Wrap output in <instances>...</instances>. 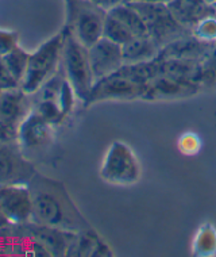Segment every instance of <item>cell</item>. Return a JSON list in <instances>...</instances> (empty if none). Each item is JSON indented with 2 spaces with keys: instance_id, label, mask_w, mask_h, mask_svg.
<instances>
[{
  "instance_id": "cell-1",
  "label": "cell",
  "mask_w": 216,
  "mask_h": 257,
  "mask_svg": "<svg viewBox=\"0 0 216 257\" xmlns=\"http://www.w3.org/2000/svg\"><path fill=\"white\" fill-rule=\"evenodd\" d=\"M29 188L33 199L31 222L73 233L92 227L61 182L37 172L29 183Z\"/></svg>"
},
{
  "instance_id": "cell-2",
  "label": "cell",
  "mask_w": 216,
  "mask_h": 257,
  "mask_svg": "<svg viewBox=\"0 0 216 257\" xmlns=\"http://www.w3.org/2000/svg\"><path fill=\"white\" fill-rule=\"evenodd\" d=\"M64 33L65 38L61 58L62 71L75 91L77 99L84 104L95 84V77L89 62L88 48H85L76 38L69 25L64 27Z\"/></svg>"
},
{
  "instance_id": "cell-3",
  "label": "cell",
  "mask_w": 216,
  "mask_h": 257,
  "mask_svg": "<svg viewBox=\"0 0 216 257\" xmlns=\"http://www.w3.org/2000/svg\"><path fill=\"white\" fill-rule=\"evenodd\" d=\"M65 33H60L38 46L36 52L30 53L29 67L22 81L21 89L27 95H34L42 88V85L50 77H53L61 65L62 48H64Z\"/></svg>"
},
{
  "instance_id": "cell-4",
  "label": "cell",
  "mask_w": 216,
  "mask_h": 257,
  "mask_svg": "<svg viewBox=\"0 0 216 257\" xmlns=\"http://www.w3.org/2000/svg\"><path fill=\"white\" fill-rule=\"evenodd\" d=\"M141 175L139 160L131 148L122 141L112 142L103 159L100 178L112 186H132Z\"/></svg>"
},
{
  "instance_id": "cell-5",
  "label": "cell",
  "mask_w": 216,
  "mask_h": 257,
  "mask_svg": "<svg viewBox=\"0 0 216 257\" xmlns=\"http://www.w3.org/2000/svg\"><path fill=\"white\" fill-rule=\"evenodd\" d=\"M131 5L141 14L149 30V36L161 46V49L173 41L192 34L189 29L177 22L166 3L134 2Z\"/></svg>"
},
{
  "instance_id": "cell-6",
  "label": "cell",
  "mask_w": 216,
  "mask_h": 257,
  "mask_svg": "<svg viewBox=\"0 0 216 257\" xmlns=\"http://www.w3.org/2000/svg\"><path fill=\"white\" fill-rule=\"evenodd\" d=\"M147 88L149 84H139L119 73H114L95 81L84 107H91L107 100H146Z\"/></svg>"
},
{
  "instance_id": "cell-7",
  "label": "cell",
  "mask_w": 216,
  "mask_h": 257,
  "mask_svg": "<svg viewBox=\"0 0 216 257\" xmlns=\"http://www.w3.org/2000/svg\"><path fill=\"white\" fill-rule=\"evenodd\" d=\"M0 214L11 225H25L33 219V199L29 184L0 186Z\"/></svg>"
},
{
  "instance_id": "cell-8",
  "label": "cell",
  "mask_w": 216,
  "mask_h": 257,
  "mask_svg": "<svg viewBox=\"0 0 216 257\" xmlns=\"http://www.w3.org/2000/svg\"><path fill=\"white\" fill-rule=\"evenodd\" d=\"M36 173L18 144L0 142V186L29 184Z\"/></svg>"
},
{
  "instance_id": "cell-9",
  "label": "cell",
  "mask_w": 216,
  "mask_h": 257,
  "mask_svg": "<svg viewBox=\"0 0 216 257\" xmlns=\"http://www.w3.org/2000/svg\"><path fill=\"white\" fill-rule=\"evenodd\" d=\"M54 124L42 118L34 108L21 122L17 142L22 151H37L49 147L54 141Z\"/></svg>"
},
{
  "instance_id": "cell-10",
  "label": "cell",
  "mask_w": 216,
  "mask_h": 257,
  "mask_svg": "<svg viewBox=\"0 0 216 257\" xmlns=\"http://www.w3.org/2000/svg\"><path fill=\"white\" fill-rule=\"evenodd\" d=\"M88 56L95 81L114 75L124 65L122 46L104 37L89 46Z\"/></svg>"
},
{
  "instance_id": "cell-11",
  "label": "cell",
  "mask_w": 216,
  "mask_h": 257,
  "mask_svg": "<svg viewBox=\"0 0 216 257\" xmlns=\"http://www.w3.org/2000/svg\"><path fill=\"white\" fill-rule=\"evenodd\" d=\"M84 3L85 6L77 10L75 23L71 29L76 38L84 45L85 48H89L103 38L107 11L99 9L87 0H84Z\"/></svg>"
},
{
  "instance_id": "cell-12",
  "label": "cell",
  "mask_w": 216,
  "mask_h": 257,
  "mask_svg": "<svg viewBox=\"0 0 216 257\" xmlns=\"http://www.w3.org/2000/svg\"><path fill=\"white\" fill-rule=\"evenodd\" d=\"M201 85L190 80L161 73L149 83L146 100H174L193 96Z\"/></svg>"
},
{
  "instance_id": "cell-13",
  "label": "cell",
  "mask_w": 216,
  "mask_h": 257,
  "mask_svg": "<svg viewBox=\"0 0 216 257\" xmlns=\"http://www.w3.org/2000/svg\"><path fill=\"white\" fill-rule=\"evenodd\" d=\"M27 96L21 88L3 91L0 95V123L14 133L18 132L21 122L31 111Z\"/></svg>"
},
{
  "instance_id": "cell-14",
  "label": "cell",
  "mask_w": 216,
  "mask_h": 257,
  "mask_svg": "<svg viewBox=\"0 0 216 257\" xmlns=\"http://www.w3.org/2000/svg\"><path fill=\"white\" fill-rule=\"evenodd\" d=\"M212 45L189 34L178 40L173 41L170 44L165 45L161 52L159 58H177V60H188V61L201 62L208 52L211 50Z\"/></svg>"
},
{
  "instance_id": "cell-15",
  "label": "cell",
  "mask_w": 216,
  "mask_h": 257,
  "mask_svg": "<svg viewBox=\"0 0 216 257\" xmlns=\"http://www.w3.org/2000/svg\"><path fill=\"white\" fill-rule=\"evenodd\" d=\"M166 5L177 22L190 31L201 19L215 15L208 0H169Z\"/></svg>"
},
{
  "instance_id": "cell-16",
  "label": "cell",
  "mask_w": 216,
  "mask_h": 257,
  "mask_svg": "<svg viewBox=\"0 0 216 257\" xmlns=\"http://www.w3.org/2000/svg\"><path fill=\"white\" fill-rule=\"evenodd\" d=\"M114 253L104 239L91 229L76 233L66 256L79 257H110Z\"/></svg>"
},
{
  "instance_id": "cell-17",
  "label": "cell",
  "mask_w": 216,
  "mask_h": 257,
  "mask_svg": "<svg viewBox=\"0 0 216 257\" xmlns=\"http://www.w3.org/2000/svg\"><path fill=\"white\" fill-rule=\"evenodd\" d=\"M124 64H138L155 60L159 56L161 46L150 36L134 37L122 46Z\"/></svg>"
},
{
  "instance_id": "cell-18",
  "label": "cell",
  "mask_w": 216,
  "mask_h": 257,
  "mask_svg": "<svg viewBox=\"0 0 216 257\" xmlns=\"http://www.w3.org/2000/svg\"><path fill=\"white\" fill-rule=\"evenodd\" d=\"M107 13L116 18L120 23H123L128 30L131 31L134 37H147L149 30L146 26L145 21L141 17V14L138 13L137 9L127 2H122L119 5H116Z\"/></svg>"
},
{
  "instance_id": "cell-19",
  "label": "cell",
  "mask_w": 216,
  "mask_h": 257,
  "mask_svg": "<svg viewBox=\"0 0 216 257\" xmlns=\"http://www.w3.org/2000/svg\"><path fill=\"white\" fill-rule=\"evenodd\" d=\"M192 253L197 257L216 256V227L212 223H203L192 241Z\"/></svg>"
},
{
  "instance_id": "cell-20",
  "label": "cell",
  "mask_w": 216,
  "mask_h": 257,
  "mask_svg": "<svg viewBox=\"0 0 216 257\" xmlns=\"http://www.w3.org/2000/svg\"><path fill=\"white\" fill-rule=\"evenodd\" d=\"M2 58H3V61L10 69V72L13 73L14 77L18 80L22 85V81L27 72V67H29L30 53L23 49L22 46H17L15 49L11 50L9 54H6L5 57Z\"/></svg>"
},
{
  "instance_id": "cell-21",
  "label": "cell",
  "mask_w": 216,
  "mask_h": 257,
  "mask_svg": "<svg viewBox=\"0 0 216 257\" xmlns=\"http://www.w3.org/2000/svg\"><path fill=\"white\" fill-rule=\"evenodd\" d=\"M103 37L107 38V40L112 41L115 44L120 45V46H123V45H126L134 38L131 31L128 30L123 23H120L118 19L114 18L108 13L106 15V21H104Z\"/></svg>"
},
{
  "instance_id": "cell-22",
  "label": "cell",
  "mask_w": 216,
  "mask_h": 257,
  "mask_svg": "<svg viewBox=\"0 0 216 257\" xmlns=\"http://www.w3.org/2000/svg\"><path fill=\"white\" fill-rule=\"evenodd\" d=\"M192 34L200 41L215 44L216 42V15H209L201 19L196 26L192 29Z\"/></svg>"
},
{
  "instance_id": "cell-23",
  "label": "cell",
  "mask_w": 216,
  "mask_h": 257,
  "mask_svg": "<svg viewBox=\"0 0 216 257\" xmlns=\"http://www.w3.org/2000/svg\"><path fill=\"white\" fill-rule=\"evenodd\" d=\"M203 147V141L198 137V134L193 132H186L178 138L177 141V149L181 155L184 156H196L200 153Z\"/></svg>"
},
{
  "instance_id": "cell-24",
  "label": "cell",
  "mask_w": 216,
  "mask_h": 257,
  "mask_svg": "<svg viewBox=\"0 0 216 257\" xmlns=\"http://www.w3.org/2000/svg\"><path fill=\"white\" fill-rule=\"evenodd\" d=\"M17 46H19L18 31L0 29V57H5Z\"/></svg>"
},
{
  "instance_id": "cell-25",
  "label": "cell",
  "mask_w": 216,
  "mask_h": 257,
  "mask_svg": "<svg viewBox=\"0 0 216 257\" xmlns=\"http://www.w3.org/2000/svg\"><path fill=\"white\" fill-rule=\"evenodd\" d=\"M19 88H21V83L14 77L13 73L10 72V69L3 61V58L0 57V89L10 91V89Z\"/></svg>"
},
{
  "instance_id": "cell-26",
  "label": "cell",
  "mask_w": 216,
  "mask_h": 257,
  "mask_svg": "<svg viewBox=\"0 0 216 257\" xmlns=\"http://www.w3.org/2000/svg\"><path fill=\"white\" fill-rule=\"evenodd\" d=\"M87 2L92 3V5H95L99 9L104 10V11H108V10H111L116 5H119L124 0H87Z\"/></svg>"
},
{
  "instance_id": "cell-27",
  "label": "cell",
  "mask_w": 216,
  "mask_h": 257,
  "mask_svg": "<svg viewBox=\"0 0 216 257\" xmlns=\"http://www.w3.org/2000/svg\"><path fill=\"white\" fill-rule=\"evenodd\" d=\"M17 141V133H14L3 124L0 123V142H11Z\"/></svg>"
},
{
  "instance_id": "cell-28",
  "label": "cell",
  "mask_w": 216,
  "mask_h": 257,
  "mask_svg": "<svg viewBox=\"0 0 216 257\" xmlns=\"http://www.w3.org/2000/svg\"><path fill=\"white\" fill-rule=\"evenodd\" d=\"M127 3H134V2H149V3H168L169 0H124Z\"/></svg>"
},
{
  "instance_id": "cell-29",
  "label": "cell",
  "mask_w": 216,
  "mask_h": 257,
  "mask_svg": "<svg viewBox=\"0 0 216 257\" xmlns=\"http://www.w3.org/2000/svg\"><path fill=\"white\" fill-rule=\"evenodd\" d=\"M212 9H213V14L216 15V2L215 3H212Z\"/></svg>"
},
{
  "instance_id": "cell-30",
  "label": "cell",
  "mask_w": 216,
  "mask_h": 257,
  "mask_svg": "<svg viewBox=\"0 0 216 257\" xmlns=\"http://www.w3.org/2000/svg\"><path fill=\"white\" fill-rule=\"evenodd\" d=\"M208 2H209V3H215L216 0H208Z\"/></svg>"
},
{
  "instance_id": "cell-31",
  "label": "cell",
  "mask_w": 216,
  "mask_h": 257,
  "mask_svg": "<svg viewBox=\"0 0 216 257\" xmlns=\"http://www.w3.org/2000/svg\"><path fill=\"white\" fill-rule=\"evenodd\" d=\"M2 92H3V91H2V89H0V95H2Z\"/></svg>"
}]
</instances>
